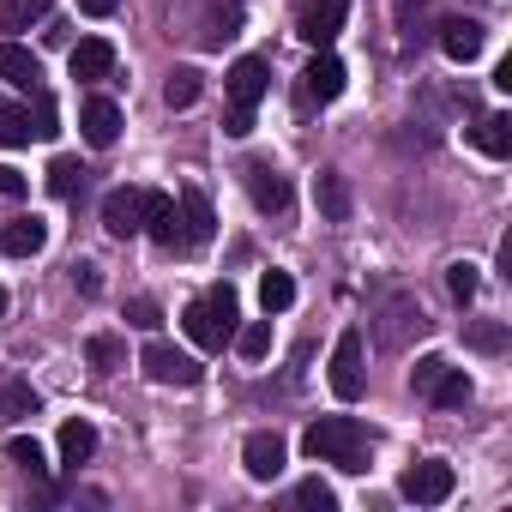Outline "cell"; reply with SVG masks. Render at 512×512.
<instances>
[{
  "instance_id": "cell-1",
  "label": "cell",
  "mask_w": 512,
  "mask_h": 512,
  "mask_svg": "<svg viewBox=\"0 0 512 512\" xmlns=\"http://www.w3.org/2000/svg\"><path fill=\"white\" fill-rule=\"evenodd\" d=\"M302 452L314 464H338V470H368V452H374V434L356 422V416H320L308 434H302Z\"/></svg>"
},
{
  "instance_id": "cell-2",
  "label": "cell",
  "mask_w": 512,
  "mask_h": 512,
  "mask_svg": "<svg viewBox=\"0 0 512 512\" xmlns=\"http://www.w3.org/2000/svg\"><path fill=\"white\" fill-rule=\"evenodd\" d=\"M181 326H187V338H193L199 350H223V344L235 338V290L217 284L205 302H193V308L181 314Z\"/></svg>"
},
{
  "instance_id": "cell-3",
  "label": "cell",
  "mask_w": 512,
  "mask_h": 512,
  "mask_svg": "<svg viewBox=\"0 0 512 512\" xmlns=\"http://www.w3.org/2000/svg\"><path fill=\"white\" fill-rule=\"evenodd\" d=\"M410 386H416V398H428L434 410H464V404H470V374L452 368V362H440V356H422V362L410 368Z\"/></svg>"
},
{
  "instance_id": "cell-4",
  "label": "cell",
  "mask_w": 512,
  "mask_h": 512,
  "mask_svg": "<svg viewBox=\"0 0 512 512\" xmlns=\"http://www.w3.org/2000/svg\"><path fill=\"white\" fill-rule=\"evenodd\" d=\"M452 488H458V470L446 458H422L398 476V494L416 500V506H440V500H452Z\"/></svg>"
},
{
  "instance_id": "cell-5",
  "label": "cell",
  "mask_w": 512,
  "mask_h": 512,
  "mask_svg": "<svg viewBox=\"0 0 512 512\" xmlns=\"http://www.w3.org/2000/svg\"><path fill=\"white\" fill-rule=\"evenodd\" d=\"M344 31V0H302V13H296V37L308 49H332Z\"/></svg>"
},
{
  "instance_id": "cell-6",
  "label": "cell",
  "mask_w": 512,
  "mask_h": 512,
  "mask_svg": "<svg viewBox=\"0 0 512 512\" xmlns=\"http://www.w3.org/2000/svg\"><path fill=\"white\" fill-rule=\"evenodd\" d=\"M139 368H145V380H157V386H199V362H193L187 350H175V344H145Z\"/></svg>"
},
{
  "instance_id": "cell-7",
  "label": "cell",
  "mask_w": 512,
  "mask_h": 512,
  "mask_svg": "<svg viewBox=\"0 0 512 512\" xmlns=\"http://www.w3.org/2000/svg\"><path fill=\"white\" fill-rule=\"evenodd\" d=\"M332 392L344 404H356L368 392V368H362V332H344L338 350H332Z\"/></svg>"
},
{
  "instance_id": "cell-8",
  "label": "cell",
  "mask_w": 512,
  "mask_h": 512,
  "mask_svg": "<svg viewBox=\"0 0 512 512\" xmlns=\"http://www.w3.org/2000/svg\"><path fill=\"white\" fill-rule=\"evenodd\" d=\"M103 229H109L115 241L139 235V229H145V187H115V193L103 199Z\"/></svg>"
},
{
  "instance_id": "cell-9",
  "label": "cell",
  "mask_w": 512,
  "mask_h": 512,
  "mask_svg": "<svg viewBox=\"0 0 512 512\" xmlns=\"http://www.w3.org/2000/svg\"><path fill=\"white\" fill-rule=\"evenodd\" d=\"M175 205H181V247H187V253L211 247V235H217V211H211V199H205L199 187H187Z\"/></svg>"
},
{
  "instance_id": "cell-10",
  "label": "cell",
  "mask_w": 512,
  "mask_h": 512,
  "mask_svg": "<svg viewBox=\"0 0 512 512\" xmlns=\"http://www.w3.org/2000/svg\"><path fill=\"white\" fill-rule=\"evenodd\" d=\"M344 61L332 55V49H314V61H308V73H302V91L314 97V103H338L344 97Z\"/></svg>"
},
{
  "instance_id": "cell-11",
  "label": "cell",
  "mask_w": 512,
  "mask_h": 512,
  "mask_svg": "<svg viewBox=\"0 0 512 512\" xmlns=\"http://www.w3.org/2000/svg\"><path fill=\"white\" fill-rule=\"evenodd\" d=\"M266 85H272V67L260 61V55H241L235 67H229V103H241V109H253L266 97Z\"/></svg>"
},
{
  "instance_id": "cell-12",
  "label": "cell",
  "mask_w": 512,
  "mask_h": 512,
  "mask_svg": "<svg viewBox=\"0 0 512 512\" xmlns=\"http://www.w3.org/2000/svg\"><path fill=\"white\" fill-rule=\"evenodd\" d=\"M67 67H73V79H79V85H97V79H109V73H115V43H109V37H85V43L67 55Z\"/></svg>"
},
{
  "instance_id": "cell-13",
  "label": "cell",
  "mask_w": 512,
  "mask_h": 512,
  "mask_svg": "<svg viewBox=\"0 0 512 512\" xmlns=\"http://www.w3.org/2000/svg\"><path fill=\"white\" fill-rule=\"evenodd\" d=\"M43 247H49V223L43 217H13L7 229H0V253H13V260H37Z\"/></svg>"
},
{
  "instance_id": "cell-14",
  "label": "cell",
  "mask_w": 512,
  "mask_h": 512,
  "mask_svg": "<svg viewBox=\"0 0 512 512\" xmlns=\"http://www.w3.org/2000/svg\"><path fill=\"white\" fill-rule=\"evenodd\" d=\"M145 235L157 247H181V205L169 193H145Z\"/></svg>"
},
{
  "instance_id": "cell-15",
  "label": "cell",
  "mask_w": 512,
  "mask_h": 512,
  "mask_svg": "<svg viewBox=\"0 0 512 512\" xmlns=\"http://www.w3.org/2000/svg\"><path fill=\"white\" fill-rule=\"evenodd\" d=\"M241 464H247V476H253V482H272V476L284 470V440H278V434H247Z\"/></svg>"
},
{
  "instance_id": "cell-16",
  "label": "cell",
  "mask_w": 512,
  "mask_h": 512,
  "mask_svg": "<svg viewBox=\"0 0 512 512\" xmlns=\"http://www.w3.org/2000/svg\"><path fill=\"white\" fill-rule=\"evenodd\" d=\"M247 193L260 211H290V181L272 163H247Z\"/></svg>"
},
{
  "instance_id": "cell-17",
  "label": "cell",
  "mask_w": 512,
  "mask_h": 512,
  "mask_svg": "<svg viewBox=\"0 0 512 512\" xmlns=\"http://www.w3.org/2000/svg\"><path fill=\"white\" fill-rule=\"evenodd\" d=\"M79 133H85L97 151H103V145H115V139H121V109H115L109 97H91V103L79 109Z\"/></svg>"
},
{
  "instance_id": "cell-18",
  "label": "cell",
  "mask_w": 512,
  "mask_h": 512,
  "mask_svg": "<svg viewBox=\"0 0 512 512\" xmlns=\"http://www.w3.org/2000/svg\"><path fill=\"white\" fill-rule=\"evenodd\" d=\"M440 49H446V61L470 67V61L482 55V25H476V19H452V25H440Z\"/></svg>"
},
{
  "instance_id": "cell-19",
  "label": "cell",
  "mask_w": 512,
  "mask_h": 512,
  "mask_svg": "<svg viewBox=\"0 0 512 512\" xmlns=\"http://www.w3.org/2000/svg\"><path fill=\"white\" fill-rule=\"evenodd\" d=\"M0 79H7V85H19V91H37L43 67H37V55H31L25 43H0Z\"/></svg>"
},
{
  "instance_id": "cell-20",
  "label": "cell",
  "mask_w": 512,
  "mask_h": 512,
  "mask_svg": "<svg viewBox=\"0 0 512 512\" xmlns=\"http://www.w3.org/2000/svg\"><path fill=\"white\" fill-rule=\"evenodd\" d=\"M470 145H476L482 157H512V115H482V121L470 127Z\"/></svg>"
},
{
  "instance_id": "cell-21",
  "label": "cell",
  "mask_w": 512,
  "mask_h": 512,
  "mask_svg": "<svg viewBox=\"0 0 512 512\" xmlns=\"http://www.w3.org/2000/svg\"><path fill=\"white\" fill-rule=\"evenodd\" d=\"M91 452H97V428H91L85 416L61 422V464H73V470H79V464H85Z\"/></svg>"
},
{
  "instance_id": "cell-22",
  "label": "cell",
  "mask_w": 512,
  "mask_h": 512,
  "mask_svg": "<svg viewBox=\"0 0 512 512\" xmlns=\"http://www.w3.org/2000/svg\"><path fill=\"white\" fill-rule=\"evenodd\" d=\"M314 199H320V211H326L332 223H344V217H350V187H344V175H332V169H326V175L314 181Z\"/></svg>"
},
{
  "instance_id": "cell-23",
  "label": "cell",
  "mask_w": 512,
  "mask_h": 512,
  "mask_svg": "<svg viewBox=\"0 0 512 512\" xmlns=\"http://www.w3.org/2000/svg\"><path fill=\"white\" fill-rule=\"evenodd\" d=\"M37 19H49V0H0V31H31Z\"/></svg>"
},
{
  "instance_id": "cell-24",
  "label": "cell",
  "mask_w": 512,
  "mask_h": 512,
  "mask_svg": "<svg viewBox=\"0 0 512 512\" xmlns=\"http://www.w3.org/2000/svg\"><path fill=\"white\" fill-rule=\"evenodd\" d=\"M229 344H235L247 362H260V356L272 350V314H266V320H247V326H235V338H229Z\"/></svg>"
},
{
  "instance_id": "cell-25",
  "label": "cell",
  "mask_w": 512,
  "mask_h": 512,
  "mask_svg": "<svg viewBox=\"0 0 512 512\" xmlns=\"http://www.w3.org/2000/svg\"><path fill=\"white\" fill-rule=\"evenodd\" d=\"M85 362H91L97 374H115V368L127 362V350H121L115 332H97V338H85Z\"/></svg>"
},
{
  "instance_id": "cell-26",
  "label": "cell",
  "mask_w": 512,
  "mask_h": 512,
  "mask_svg": "<svg viewBox=\"0 0 512 512\" xmlns=\"http://www.w3.org/2000/svg\"><path fill=\"white\" fill-rule=\"evenodd\" d=\"M7 458H13L19 470H31V476H49V452H43L37 434H13V440H7Z\"/></svg>"
},
{
  "instance_id": "cell-27",
  "label": "cell",
  "mask_w": 512,
  "mask_h": 512,
  "mask_svg": "<svg viewBox=\"0 0 512 512\" xmlns=\"http://www.w3.org/2000/svg\"><path fill=\"white\" fill-rule=\"evenodd\" d=\"M79 187H85V163H79V157H55V163H49V193H55V199H73Z\"/></svg>"
},
{
  "instance_id": "cell-28",
  "label": "cell",
  "mask_w": 512,
  "mask_h": 512,
  "mask_svg": "<svg viewBox=\"0 0 512 512\" xmlns=\"http://www.w3.org/2000/svg\"><path fill=\"white\" fill-rule=\"evenodd\" d=\"M290 302H296V278H290V272H266V278H260V308H266V314H284Z\"/></svg>"
},
{
  "instance_id": "cell-29",
  "label": "cell",
  "mask_w": 512,
  "mask_h": 512,
  "mask_svg": "<svg viewBox=\"0 0 512 512\" xmlns=\"http://www.w3.org/2000/svg\"><path fill=\"white\" fill-rule=\"evenodd\" d=\"M163 103H169V109H193V103H199V73H193V67H175L169 85H163Z\"/></svg>"
},
{
  "instance_id": "cell-30",
  "label": "cell",
  "mask_w": 512,
  "mask_h": 512,
  "mask_svg": "<svg viewBox=\"0 0 512 512\" xmlns=\"http://www.w3.org/2000/svg\"><path fill=\"white\" fill-rule=\"evenodd\" d=\"M464 344L482 350V356H500L506 350V326L500 320H476V326H464Z\"/></svg>"
},
{
  "instance_id": "cell-31",
  "label": "cell",
  "mask_w": 512,
  "mask_h": 512,
  "mask_svg": "<svg viewBox=\"0 0 512 512\" xmlns=\"http://www.w3.org/2000/svg\"><path fill=\"white\" fill-rule=\"evenodd\" d=\"M31 109H0V145H31Z\"/></svg>"
},
{
  "instance_id": "cell-32",
  "label": "cell",
  "mask_w": 512,
  "mask_h": 512,
  "mask_svg": "<svg viewBox=\"0 0 512 512\" xmlns=\"http://www.w3.org/2000/svg\"><path fill=\"white\" fill-rule=\"evenodd\" d=\"M476 284H482V278H476V266H470V260H458V266L446 272V290H452V302H458V308L476 296Z\"/></svg>"
},
{
  "instance_id": "cell-33",
  "label": "cell",
  "mask_w": 512,
  "mask_h": 512,
  "mask_svg": "<svg viewBox=\"0 0 512 512\" xmlns=\"http://www.w3.org/2000/svg\"><path fill=\"white\" fill-rule=\"evenodd\" d=\"M0 410H7V416H37V392L25 380H13L7 392H0Z\"/></svg>"
},
{
  "instance_id": "cell-34",
  "label": "cell",
  "mask_w": 512,
  "mask_h": 512,
  "mask_svg": "<svg viewBox=\"0 0 512 512\" xmlns=\"http://www.w3.org/2000/svg\"><path fill=\"white\" fill-rule=\"evenodd\" d=\"M296 506H320V512H332V506H338V494H332L320 476H308V482H296Z\"/></svg>"
},
{
  "instance_id": "cell-35",
  "label": "cell",
  "mask_w": 512,
  "mask_h": 512,
  "mask_svg": "<svg viewBox=\"0 0 512 512\" xmlns=\"http://www.w3.org/2000/svg\"><path fill=\"white\" fill-rule=\"evenodd\" d=\"M127 326H139V332H157V326H163V308H157L151 296H139V302L127 308Z\"/></svg>"
},
{
  "instance_id": "cell-36",
  "label": "cell",
  "mask_w": 512,
  "mask_h": 512,
  "mask_svg": "<svg viewBox=\"0 0 512 512\" xmlns=\"http://www.w3.org/2000/svg\"><path fill=\"white\" fill-rule=\"evenodd\" d=\"M31 133H37V139H55V133H61V127H55V103H49V97H37V109H31Z\"/></svg>"
},
{
  "instance_id": "cell-37",
  "label": "cell",
  "mask_w": 512,
  "mask_h": 512,
  "mask_svg": "<svg viewBox=\"0 0 512 512\" xmlns=\"http://www.w3.org/2000/svg\"><path fill=\"white\" fill-rule=\"evenodd\" d=\"M223 133H229V139H247V133H253V109L229 103V121H223Z\"/></svg>"
},
{
  "instance_id": "cell-38",
  "label": "cell",
  "mask_w": 512,
  "mask_h": 512,
  "mask_svg": "<svg viewBox=\"0 0 512 512\" xmlns=\"http://www.w3.org/2000/svg\"><path fill=\"white\" fill-rule=\"evenodd\" d=\"M25 187H31V181H25L19 169H7V163H0V199H25Z\"/></svg>"
},
{
  "instance_id": "cell-39",
  "label": "cell",
  "mask_w": 512,
  "mask_h": 512,
  "mask_svg": "<svg viewBox=\"0 0 512 512\" xmlns=\"http://www.w3.org/2000/svg\"><path fill=\"white\" fill-rule=\"evenodd\" d=\"M121 7V0H79V13H91V19H109Z\"/></svg>"
},
{
  "instance_id": "cell-40",
  "label": "cell",
  "mask_w": 512,
  "mask_h": 512,
  "mask_svg": "<svg viewBox=\"0 0 512 512\" xmlns=\"http://www.w3.org/2000/svg\"><path fill=\"white\" fill-rule=\"evenodd\" d=\"M73 284H79L85 296H97V266H73Z\"/></svg>"
},
{
  "instance_id": "cell-41",
  "label": "cell",
  "mask_w": 512,
  "mask_h": 512,
  "mask_svg": "<svg viewBox=\"0 0 512 512\" xmlns=\"http://www.w3.org/2000/svg\"><path fill=\"white\" fill-rule=\"evenodd\" d=\"M0 320H7V290H0Z\"/></svg>"
}]
</instances>
